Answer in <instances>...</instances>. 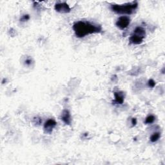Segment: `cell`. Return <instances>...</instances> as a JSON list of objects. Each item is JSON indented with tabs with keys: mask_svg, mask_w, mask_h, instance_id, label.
<instances>
[{
	"mask_svg": "<svg viewBox=\"0 0 165 165\" xmlns=\"http://www.w3.org/2000/svg\"><path fill=\"white\" fill-rule=\"evenodd\" d=\"M72 28L76 37L78 38H85L90 34L99 33L102 30L101 25L85 21H79L74 23Z\"/></svg>",
	"mask_w": 165,
	"mask_h": 165,
	"instance_id": "1",
	"label": "cell"
},
{
	"mask_svg": "<svg viewBox=\"0 0 165 165\" xmlns=\"http://www.w3.org/2000/svg\"><path fill=\"white\" fill-rule=\"evenodd\" d=\"M138 6V3L136 1L132 3H128L123 5H117L113 4L110 6V9L112 11L118 14H127L130 15L133 14L134 12L137 9Z\"/></svg>",
	"mask_w": 165,
	"mask_h": 165,
	"instance_id": "2",
	"label": "cell"
},
{
	"mask_svg": "<svg viewBox=\"0 0 165 165\" xmlns=\"http://www.w3.org/2000/svg\"><path fill=\"white\" fill-rule=\"evenodd\" d=\"M130 18L127 16H122L119 17L115 23V25L121 30H125L130 23Z\"/></svg>",
	"mask_w": 165,
	"mask_h": 165,
	"instance_id": "3",
	"label": "cell"
},
{
	"mask_svg": "<svg viewBox=\"0 0 165 165\" xmlns=\"http://www.w3.org/2000/svg\"><path fill=\"white\" fill-rule=\"evenodd\" d=\"M54 8L56 12L61 13V14H67V13H69L71 11L70 6L65 2L56 3L55 5Z\"/></svg>",
	"mask_w": 165,
	"mask_h": 165,
	"instance_id": "4",
	"label": "cell"
},
{
	"mask_svg": "<svg viewBox=\"0 0 165 165\" xmlns=\"http://www.w3.org/2000/svg\"><path fill=\"white\" fill-rule=\"evenodd\" d=\"M57 123L53 119H49L44 124V131L45 133L50 134L52 132L54 128L56 127Z\"/></svg>",
	"mask_w": 165,
	"mask_h": 165,
	"instance_id": "5",
	"label": "cell"
},
{
	"mask_svg": "<svg viewBox=\"0 0 165 165\" xmlns=\"http://www.w3.org/2000/svg\"><path fill=\"white\" fill-rule=\"evenodd\" d=\"M115 99L113 101L114 105H122L125 101V93L123 92H114Z\"/></svg>",
	"mask_w": 165,
	"mask_h": 165,
	"instance_id": "6",
	"label": "cell"
},
{
	"mask_svg": "<svg viewBox=\"0 0 165 165\" xmlns=\"http://www.w3.org/2000/svg\"><path fill=\"white\" fill-rule=\"evenodd\" d=\"M61 119L64 124L70 125L72 123V117L70 112L68 110H63L61 115Z\"/></svg>",
	"mask_w": 165,
	"mask_h": 165,
	"instance_id": "7",
	"label": "cell"
},
{
	"mask_svg": "<svg viewBox=\"0 0 165 165\" xmlns=\"http://www.w3.org/2000/svg\"><path fill=\"white\" fill-rule=\"evenodd\" d=\"M161 137V133L159 132H154L151 135L150 137V140L152 143H156L158 140H159Z\"/></svg>",
	"mask_w": 165,
	"mask_h": 165,
	"instance_id": "8",
	"label": "cell"
},
{
	"mask_svg": "<svg viewBox=\"0 0 165 165\" xmlns=\"http://www.w3.org/2000/svg\"><path fill=\"white\" fill-rule=\"evenodd\" d=\"M155 120H156V117L154 115H149L145 119L144 123L147 125H150L153 123Z\"/></svg>",
	"mask_w": 165,
	"mask_h": 165,
	"instance_id": "9",
	"label": "cell"
},
{
	"mask_svg": "<svg viewBox=\"0 0 165 165\" xmlns=\"http://www.w3.org/2000/svg\"><path fill=\"white\" fill-rule=\"evenodd\" d=\"M41 122H42V120H41V119L40 118H38V117L34 118L33 123H34L35 125H40L41 123Z\"/></svg>",
	"mask_w": 165,
	"mask_h": 165,
	"instance_id": "10",
	"label": "cell"
},
{
	"mask_svg": "<svg viewBox=\"0 0 165 165\" xmlns=\"http://www.w3.org/2000/svg\"><path fill=\"white\" fill-rule=\"evenodd\" d=\"M156 81L152 79H150L148 80V86L149 87H151V88H154V87L156 86Z\"/></svg>",
	"mask_w": 165,
	"mask_h": 165,
	"instance_id": "11",
	"label": "cell"
},
{
	"mask_svg": "<svg viewBox=\"0 0 165 165\" xmlns=\"http://www.w3.org/2000/svg\"><path fill=\"white\" fill-rule=\"evenodd\" d=\"M29 19H30V16L28 14H25L22 16L20 19V21L21 22H25V21H27L28 20H29Z\"/></svg>",
	"mask_w": 165,
	"mask_h": 165,
	"instance_id": "12",
	"label": "cell"
},
{
	"mask_svg": "<svg viewBox=\"0 0 165 165\" xmlns=\"http://www.w3.org/2000/svg\"><path fill=\"white\" fill-rule=\"evenodd\" d=\"M131 123H132V126H133V127H135V126L137 125V119L135 118H132Z\"/></svg>",
	"mask_w": 165,
	"mask_h": 165,
	"instance_id": "13",
	"label": "cell"
},
{
	"mask_svg": "<svg viewBox=\"0 0 165 165\" xmlns=\"http://www.w3.org/2000/svg\"><path fill=\"white\" fill-rule=\"evenodd\" d=\"M31 64H32V59H30V58H28V59L25 60V64H27V66H30Z\"/></svg>",
	"mask_w": 165,
	"mask_h": 165,
	"instance_id": "14",
	"label": "cell"
}]
</instances>
